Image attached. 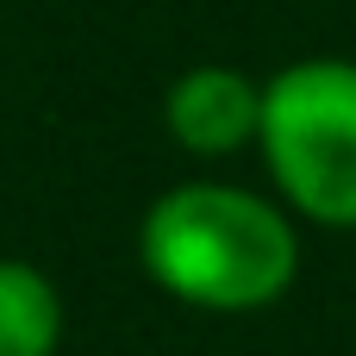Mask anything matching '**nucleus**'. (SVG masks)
Segmentation results:
<instances>
[{
    "mask_svg": "<svg viewBox=\"0 0 356 356\" xmlns=\"http://www.w3.org/2000/svg\"><path fill=\"white\" fill-rule=\"evenodd\" d=\"M138 257L163 294L207 313L269 307L294 282L288 219L269 200L244 188H219V181L169 188L138 225Z\"/></svg>",
    "mask_w": 356,
    "mask_h": 356,
    "instance_id": "nucleus-1",
    "label": "nucleus"
},
{
    "mask_svg": "<svg viewBox=\"0 0 356 356\" xmlns=\"http://www.w3.org/2000/svg\"><path fill=\"white\" fill-rule=\"evenodd\" d=\"M263 156L282 194L319 219L356 225V63L307 56L263 88Z\"/></svg>",
    "mask_w": 356,
    "mask_h": 356,
    "instance_id": "nucleus-2",
    "label": "nucleus"
},
{
    "mask_svg": "<svg viewBox=\"0 0 356 356\" xmlns=\"http://www.w3.org/2000/svg\"><path fill=\"white\" fill-rule=\"evenodd\" d=\"M169 131L200 150V156H225L238 144H250L263 131V88H250L238 69H219V63H200L188 69L175 88H169V106H163Z\"/></svg>",
    "mask_w": 356,
    "mask_h": 356,
    "instance_id": "nucleus-3",
    "label": "nucleus"
},
{
    "mask_svg": "<svg viewBox=\"0 0 356 356\" xmlns=\"http://www.w3.org/2000/svg\"><path fill=\"white\" fill-rule=\"evenodd\" d=\"M56 338H63V300L50 275L0 257V356H56Z\"/></svg>",
    "mask_w": 356,
    "mask_h": 356,
    "instance_id": "nucleus-4",
    "label": "nucleus"
}]
</instances>
